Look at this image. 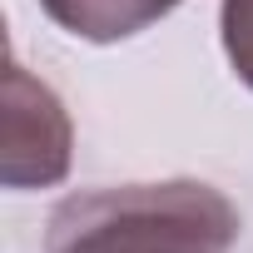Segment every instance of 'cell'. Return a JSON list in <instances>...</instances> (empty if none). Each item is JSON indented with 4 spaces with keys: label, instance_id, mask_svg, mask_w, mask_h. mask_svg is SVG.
<instances>
[{
    "label": "cell",
    "instance_id": "6da1fadb",
    "mask_svg": "<svg viewBox=\"0 0 253 253\" xmlns=\"http://www.w3.org/2000/svg\"><path fill=\"white\" fill-rule=\"evenodd\" d=\"M238 209L204 179L119 184L55 204L45 253H228L238 243Z\"/></svg>",
    "mask_w": 253,
    "mask_h": 253
},
{
    "label": "cell",
    "instance_id": "7a4b0ae2",
    "mask_svg": "<svg viewBox=\"0 0 253 253\" xmlns=\"http://www.w3.org/2000/svg\"><path fill=\"white\" fill-rule=\"evenodd\" d=\"M75 124L60 94L35 80L15 55L0 80V184L5 189H50L70 174Z\"/></svg>",
    "mask_w": 253,
    "mask_h": 253
},
{
    "label": "cell",
    "instance_id": "3957f363",
    "mask_svg": "<svg viewBox=\"0 0 253 253\" xmlns=\"http://www.w3.org/2000/svg\"><path fill=\"white\" fill-rule=\"evenodd\" d=\"M179 0H40V10L80 35V40H94V45H109V40H129L139 30H149L154 20H164Z\"/></svg>",
    "mask_w": 253,
    "mask_h": 253
},
{
    "label": "cell",
    "instance_id": "277c9868",
    "mask_svg": "<svg viewBox=\"0 0 253 253\" xmlns=\"http://www.w3.org/2000/svg\"><path fill=\"white\" fill-rule=\"evenodd\" d=\"M218 30H223V50H228L233 75L253 89V0H223Z\"/></svg>",
    "mask_w": 253,
    "mask_h": 253
}]
</instances>
